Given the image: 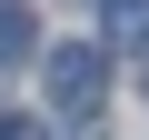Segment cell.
<instances>
[{
    "label": "cell",
    "mask_w": 149,
    "mask_h": 140,
    "mask_svg": "<svg viewBox=\"0 0 149 140\" xmlns=\"http://www.w3.org/2000/svg\"><path fill=\"white\" fill-rule=\"evenodd\" d=\"M40 80H50V100H60L70 120H90V110H100V90H109V60H100L90 40H70V50H50V60H40Z\"/></svg>",
    "instance_id": "6da1fadb"
},
{
    "label": "cell",
    "mask_w": 149,
    "mask_h": 140,
    "mask_svg": "<svg viewBox=\"0 0 149 140\" xmlns=\"http://www.w3.org/2000/svg\"><path fill=\"white\" fill-rule=\"evenodd\" d=\"M0 140H40V120H0Z\"/></svg>",
    "instance_id": "277c9868"
},
{
    "label": "cell",
    "mask_w": 149,
    "mask_h": 140,
    "mask_svg": "<svg viewBox=\"0 0 149 140\" xmlns=\"http://www.w3.org/2000/svg\"><path fill=\"white\" fill-rule=\"evenodd\" d=\"M0 60H30V10H0Z\"/></svg>",
    "instance_id": "3957f363"
},
{
    "label": "cell",
    "mask_w": 149,
    "mask_h": 140,
    "mask_svg": "<svg viewBox=\"0 0 149 140\" xmlns=\"http://www.w3.org/2000/svg\"><path fill=\"white\" fill-rule=\"evenodd\" d=\"M139 90H149V50H139Z\"/></svg>",
    "instance_id": "5b68a950"
},
{
    "label": "cell",
    "mask_w": 149,
    "mask_h": 140,
    "mask_svg": "<svg viewBox=\"0 0 149 140\" xmlns=\"http://www.w3.org/2000/svg\"><path fill=\"white\" fill-rule=\"evenodd\" d=\"M100 30L109 50H149V0H100Z\"/></svg>",
    "instance_id": "7a4b0ae2"
}]
</instances>
